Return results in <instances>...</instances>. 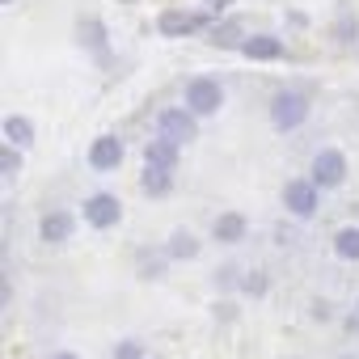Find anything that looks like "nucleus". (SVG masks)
Segmentation results:
<instances>
[{"mask_svg":"<svg viewBox=\"0 0 359 359\" xmlns=\"http://www.w3.org/2000/svg\"><path fill=\"white\" fill-rule=\"evenodd\" d=\"M114 359H148V355H144V346H140L135 338H123V342L114 346Z\"/></svg>","mask_w":359,"mask_h":359,"instance_id":"nucleus-20","label":"nucleus"},{"mask_svg":"<svg viewBox=\"0 0 359 359\" xmlns=\"http://www.w3.org/2000/svg\"><path fill=\"white\" fill-rule=\"evenodd\" d=\"M212 237H216L220 245H237V241L250 237V220H245L241 212H220V216L212 220Z\"/></svg>","mask_w":359,"mask_h":359,"instance_id":"nucleus-10","label":"nucleus"},{"mask_svg":"<svg viewBox=\"0 0 359 359\" xmlns=\"http://www.w3.org/2000/svg\"><path fill=\"white\" fill-rule=\"evenodd\" d=\"M216 283H220V287H241V275H237V266H220Z\"/></svg>","mask_w":359,"mask_h":359,"instance_id":"nucleus-21","label":"nucleus"},{"mask_svg":"<svg viewBox=\"0 0 359 359\" xmlns=\"http://www.w3.org/2000/svg\"><path fill=\"white\" fill-rule=\"evenodd\" d=\"M81 216H85L89 229L106 233V229H114V224L123 220V203H118L110 191H97V195H89V199L81 203Z\"/></svg>","mask_w":359,"mask_h":359,"instance_id":"nucleus-6","label":"nucleus"},{"mask_svg":"<svg viewBox=\"0 0 359 359\" xmlns=\"http://www.w3.org/2000/svg\"><path fill=\"white\" fill-rule=\"evenodd\" d=\"M266 287H271V279H266L262 271H250V275H241V292H245V296H266Z\"/></svg>","mask_w":359,"mask_h":359,"instance_id":"nucleus-19","label":"nucleus"},{"mask_svg":"<svg viewBox=\"0 0 359 359\" xmlns=\"http://www.w3.org/2000/svg\"><path fill=\"white\" fill-rule=\"evenodd\" d=\"M30 140H34V123L22 118V114H9V118H5V144H13V148H30Z\"/></svg>","mask_w":359,"mask_h":359,"instance_id":"nucleus-16","label":"nucleus"},{"mask_svg":"<svg viewBox=\"0 0 359 359\" xmlns=\"http://www.w3.org/2000/svg\"><path fill=\"white\" fill-rule=\"evenodd\" d=\"M156 135H165V140H173L177 148H182V144H191V140L199 135V118H195L187 106H169V110H161V118H156Z\"/></svg>","mask_w":359,"mask_h":359,"instance_id":"nucleus-4","label":"nucleus"},{"mask_svg":"<svg viewBox=\"0 0 359 359\" xmlns=\"http://www.w3.org/2000/svg\"><path fill=\"white\" fill-rule=\"evenodd\" d=\"M283 212L296 216V220H313L321 212V187L313 177H292V182H283Z\"/></svg>","mask_w":359,"mask_h":359,"instance_id":"nucleus-1","label":"nucleus"},{"mask_svg":"<svg viewBox=\"0 0 359 359\" xmlns=\"http://www.w3.org/2000/svg\"><path fill=\"white\" fill-rule=\"evenodd\" d=\"M309 177H313L321 191L342 187V182H346V156H342V148H321V152L313 156V165H309Z\"/></svg>","mask_w":359,"mask_h":359,"instance_id":"nucleus-5","label":"nucleus"},{"mask_svg":"<svg viewBox=\"0 0 359 359\" xmlns=\"http://www.w3.org/2000/svg\"><path fill=\"white\" fill-rule=\"evenodd\" d=\"M123 140L118 135H97L93 144H89V169H97V173H114L118 165H123Z\"/></svg>","mask_w":359,"mask_h":359,"instance_id":"nucleus-8","label":"nucleus"},{"mask_svg":"<svg viewBox=\"0 0 359 359\" xmlns=\"http://www.w3.org/2000/svg\"><path fill=\"white\" fill-rule=\"evenodd\" d=\"M0 173H5L9 182H13L18 173H22V148H13V144H5V148H0Z\"/></svg>","mask_w":359,"mask_h":359,"instance_id":"nucleus-18","label":"nucleus"},{"mask_svg":"<svg viewBox=\"0 0 359 359\" xmlns=\"http://www.w3.org/2000/svg\"><path fill=\"white\" fill-rule=\"evenodd\" d=\"M140 191H144L148 199H165V195H173V173L144 165V173H140Z\"/></svg>","mask_w":359,"mask_h":359,"instance_id":"nucleus-14","label":"nucleus"},{"mask_svg":"<svg viewBox=\"0 0 359 359\" xmlns=\"http://www.w3.org/2000/svg\"><path fill=\"white\" fill-rule=\"evenodd\" d=\"M334 254L342 262H359V224H342L334 233Z\"/></svg>","mask_w":359,"mask_h":359,"instance_id":"nucleus-15","label":"nucleus"},{"mask_svg":"<svg viewBox=\"0 0 359 359\" xmlns=\"http://www.w3.org/2000/svg\"><path fill=\"white\" fill-rule=\"evenodd\" d=\"M182 106H187L195 118H208V114H216V110L224 106V89H220V81H216V76H195V81L187 85V97H182Z\"/></svg>","mask_w":359,"mask_h":359,"instance_id":"nucleus-3","label":"nucleus"},{"mask_svg":"<svg viewBox=\"0 0 359 359\" xmlns=\"http://www.w3.org/2000/svg\"><path fill=\"white\" fill-rule=\"evenodd\" d=\"M241 55H250V60H283V39H275V34H250L241 43Z\"/></svg>","mask_w":359,"mask_h":359,"instance_id":"nucleus-13","label":"nucleus"},{"mask_svg":"<svg viewBox=\"0 0 359 359\" xmlns=\"http://www.w3.org/2000/svg\"><path fill=\"white\" fill-rule=\"evenodd\" d=\"M338 43H355V18H342L338 22Z\"/></svg>","mask_w":359,"mask_h":359,"instance_id":"nucleus-22","label":"nucleus"},{"mask_svg":"<svg viewBox=\"0 0 359 359\" xmlns=\"http://www.w3.org/2000/svg\"><path fill=\"white\" fill-rule=\"evenodd\" d=\"M309 313H313V321H330V304H325V300H313Z\"/></svg>","mask_w":359,"mask_h":359,"instance_id":"nucleus-23","label":"nucleus"},{"mask_svg":"<svg viewBox=\"0 0 359 359\" xmlns=\"http://www.w3.org/2000/svg\"><path fill=\"white\" fill-rule=\"evenodd\" d=\"M233 5V0H208V13H224Z\"/></svg>","mask_w":359,"mask_h":359,"instance_id":"nucleus-24","label":"nucleus"},{"mask_svg":"<svg viewBox=\"0 0 359 359\" xmlns=\"http://www.w3.org/2000/svg\"><path fill=\"white\" fill-rule=\"evenodd\" d=\"M76 34H81V43H85V47H93V51H102V47H106V30H102V22H93V18H89V22H81V26H76Z\"/></svg>","mask_w":359,"mask_h":359,"instance_id":"nucleus-17","label":"nucleus"},{"mask_svg":"<svg viewBox=\"0 0 359 359\" xmlns=\"http://www.w3.org/2000/svg\"><path fill=\"white\" fill-rule=\"evenodd\" d=\"M177 148L173 140H165V135H156V140H148V148H144V165H152V169H165V173H173L177 169Z\"/></svg>","mask_w":359,"mask_h":359,"instance_id":"nucleus-11","label":"nucleus"},{"mask_svg":"<svg viewBox=\"0 0 359 359\" xmlns=\"http://www.w3.org/2000/svg\"><path fill=\"white\" fill-rule=\"evenodd\" d=\"M51 359H81V355H76V351H55Z\"/></svg>","mask_w":359,"mask_h":359,"instance_id":"nucleus-25","label":"nucleus"},{"mask_svg":"<svg viewBox=\"0 0 359 359\" xmlns=\"http://www.w3.org/2000/svg\"><path fill=\"white\" fill-rule=\"evenodd\" d=\"M212 26V13H182V9H165L156 18V30L165 39H182V34H195V30H208Z\"/></svg>","mask_w":359,"mask_h":359,"instance_id":"nucleus-7","label":"nucleus"},{"mask_svg":"<svg viewBox=\"0 0 359 359\" xmlns=\"http://www.w3.org/2000/svg\"><path fill=\"white\" fill-rule=\"evenodd\" d=\"M5 5H13V0H5Z\"/></svg>","mask_w":359,"mask_h":359,"instance_id":"nucleus-28","label":"nucleus"},{"mask_svg":"<svg viewBox=\"0 0 359 359\" xmlns=\"http://www.w3.org/2000/svg\"><path fill=\"white\" fill-rule=\"evenodd\" d=\"M304 118H309V97L304 93L279 89L271 97V127L275 131H296V127H304Z\"/></svg>","mask_w":359,"mask_h":359,"instance_id":"nucleus-2","label":"nucleus"},{"mask_svg":"<svg viewBox=\"0 0 359 359\" xmlns=\"http://www.w3.org/2000/svg\"><path fill=\"white\" fill-rule=\"evenodd\" d=\"M342 359H355V355H342Z\"/></svg>","mask_w":359,"mask_h":359,"instance_id":"nucleus-26","label":"nucleus"},{"mask_svg":"<svg viewBox=\"0 0 359 359\" xmlns=\"http://www.w3.org/2000/svg\"><path fill=\"white\" fill-rule=\"evenodd\" d=\"M72 233H76V216H72V212H64V208L43 212V220H39V237H43L47 245H60V241H68Z\"/></svg>","mask_w":359,"mask_h":359,"instance_id":"nucleus-9","label":"nucleus"},{"mask_svg":"<svg viewBox=\"0 0 359 359\" xmlns=\"http://www.w3.org/2000/svg\"><path fill=\"white\" fill-rule=\"evenodd\" d=\"M199 237L191 233V229H173L169 233V241H165V254H169V262H191V258H199Z\"/></svg>","mask_w":359,"mask_h":359,"instance_id":"nucleus-12","label":"nucleus"},{"mask_svg":"<svg viewBox=\"0 0 359 359\" xmlns=\"http://www.w3.org/2000/svg\"><path fill=\"white\" fill-rule=\"evenodd\" d=\"M355 313H359V300H355Z\"/></svg>","mask_w":359,"mask_h":359,"instance_id":"nucleus-27","label":"nucleus"}]
</instances>
